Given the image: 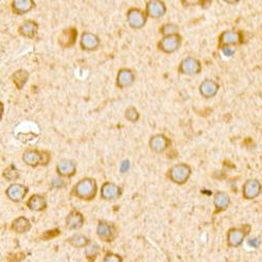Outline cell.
Listing matches in <instances>:
<instances>
[{"mask_svg":"<svg viewBox=\"0 0 262 262\" xmlns=\"http://www.w3.org/2000/svg\"><path fill=\"white\" fill-rule=\"evenodd\" d=\"M97 183L92 178H84L74 187V194L81 199H91L97 193Z\"/></svg>","mask_w":262,"mask_h":262,"instance_id":"6da1fadb","label":"cell"},{"mask_svg":"<svg viewBox=\"0 0 262 262\" xmlns=\"http://www.w3.org/2000/svg\"><path fill=\"white\" fill-rule=\"evenodd\" d=\"M192 173L191 167L187 164H176L172 166L168 171L167 176L174 184L177 185H184L186 184L188 179L190 178Z\"/></svg>","mask_w":262,"mask_h":262,"instance_id":"7a4b0ae2","label":"cell"},{"mask_svg":"<svg viewBox=\"0 0 262 262\" xmlns=\"http://www.w3.org/2000/svg\"><path fill=\"white\" fill-rule=\"evenodd\" d=\"M147 18L146 13L137 8L130 9L127 13V22L134 30H141L143 26H145Z\"/></svg>","mask_w":262,"mask_h":262,"instance_id":"3957f363","label":"cell"},{"mask_svg":"<svg viewBox=\"0 0 262 262\" xmlns=\"http://www.w3.org/2000/svg\"><path fill=\"white\" fill-rule=\"evenodd\" d=\"M158 48L166 54H172L179 48L181 45V37L177 35L165 36L158 42Z\"/></svg>","mask_w":262,"mask_h":262,"instance_id":"277c9868","label":"cell"},{"mask_svg":"<svg viewBox=\"0 0 262 262\" xmlns=\"http://www.w3.org/2000/svg\"><path fill=\"white\" fill-rule=\"evenodd\" d=\"M178 70L180 74L188 76L198 75L201 71V63L199 62V60L195 59L193 57H187L181 61Z\"/></svg>","mask_w":262,"mask_h":262,"instance_id":"5b68a950","label":"cell"},{"mask_svg":"<svg viewBox=\"0 0 262 262\" xmlns=\"http://www.w3.org/2000/svg\"><path fill=\"white\" fill-rule=\"evenodd\" d=\"M241 43V34L237 31H224L219 36V41H218V45L220 48L227 47V46H235Z\"/></svg>","mask_w":262,"mask_h":262,"instance_id":"8992f818","label":"cell"},{"mask_svg":"<svg viewBox=\"0 0 262 262\" xmlns=\"http://www.w3.org/2000/svg\"><path fill=\"white\" fill-rule=\"evenodd\" d=\"M262 185L258 179H247L242 187V195L245 199H255L260 195Z\"/></svg>","mask_w":262,"mask_h":262,"instance_id":"52a82bcc","label":"cell"},{"mask_svg":"<svg viewBox=\"0 0 262 262\" xmlns=\"http://www.w3.org/2000/svg\"><path fill=\"white\" fill-rule=\"evenodd\" d=\"M167 12V6L165 2L159 1V0H151L146 3V13L147 17L158 19L162 18Z\"/></svg>","mask_w":262,"mask_h":262,"instance_id":"ba28073f","label":"cell"},{"mask_svg":"<svg viewBox=\"0 0 262 262\" xmlns=\"http://www.w3.org/2000/svg\"><path fill=\"white\" fill-rule=\"evenodd\" d=\"M170 140L164 134H155L149 141L150 149L156 152V153H163L164 151L170 147Z\"/></svg>","mask_w":262,"mask_h":262,"instance_id":"9c48e42d","label":"cell"},{"mask_svg":"<svg viewBox=\"0 0 262 262\" xmlns=\"http://www.w3.org/2000/svg\"><path fill=\"white\" fill-rule=\"evenodd\" d=\"M122 188L113 183H105L101 189L102 198L106 200H113L119 198L122 195Z\"/></svg>","mask_w":262,"mask_h":262,"instance_id":"30bf717a","label":"cell"},{"mask_svg":"<svg viewBox=\"0 0 262 262\" xmlns=\"http://www.w3.org/2000/svg\"><path fill=\"white\" fill-rule=\"evenodd\" d=\"M135 80V75L134 72L128 69V68H123L118 72V76H116V85L120 88H126L134 83Z\"/></svg>","mask_w":262,"mask_h":262,"instance_id":"8fae6325","label":"cell"},{"mask_svg":"<svg viewBox=\"0 0 262 262\" xmlns=\"http://www.w3.org/2000/svg\"><path fill=\"white\" fill-rule=\"evenodd\" d=\"M218 90H219V85L217 82H215L214 80L206 79L203 80L199 86V92L202 97H205L207 99L215 97Z\"/></svg>","mask_w":262,"mask_h":262,"instance_id":"7c38bea8","label":"cell"},{"mask_svg":"<svg viewBox=\"0 0 262 262\" xmlns=\"http://www.w3.org/2000/svg\"><path fill=\"white\" fill-rule=\"evenodd\" d=\"M26 193H27V188L20 184H13L8 188V190H6V194H8L9 198L13 201L17 202L23 200Z\"/></svg>","mask_w":262,"mask_h":262,"instance_id":"4fadbf2b","label":"cell"},{"mask_svg":"<svg viewBox=\"0 0 262 262\" xmlns=\"http://www.w3.org/2000/svg\"><path fill=\"white\" fill-rule=\"evenodd\" d=\"M44 154H45L44 152L40 153V152L36 150H28L23 154V161L28 166H37L38 164L45 165V162L43 158L48 155H44Z\"/></svg>","mask_w":262,"mask_h":262,"instance_id":"5bb4252c","label":"cell"},{"mask_svg":"<svg viewBox=\"0 0 262 262\" xmlns=\"http://www.w3.org/2000/svg\"><path fill=\"white\" fill-rule=\"evenodd\" d=\"M76 169H77L76 163L70 161V159H61L57 166L58 173L61 174L62 176H67V177L74 175Z\"/></svg>","mask_w":262,"mask_h":262,"instance_id":"9a60e30c","label":"cell"},{"mask_svg":"<svg viewBox=\"0 0 262 262\" xmlns=\"http://www.w3.org/2000/svg\"><path fill=\"white\" fill-rule=\"evenodd\" d=\"M100 45V39L92 33H84L81 38V46L85 50H94Z\"/></svg>","mask_w":262,"mask_h":262,"instance_id":"2e32d148","label":"cell"},{"mask_svg":"<svg viewBox=\"0 0 262 262\" xmlns=\"http://www.w3.org/2000/svg\"><path fill=\"white\" fill-rule=\"evenodd\" d=\"M97 233L100 238H102L105 241H110L115 236V230L111 224H109L107 222L102 221L98 225Z\"/></svg>","mask_w":262,"mask_h":262,"instance_id":"e0dca14e","label":"cell"},{"mask_svg":"<svg viewBox=\"0 0 262 262\" xmlns=\"http://www.w3.org/2000/svg\"><path fill=\"white\" fill-rule=\"evenodd\" d=\"M249 233V231H244V229H232L228 233V241L232 246H237L241 244L243 238Z\"/></svg>","mask_w":262,"mask_h":262,"instance_id":"ac0fdd59","label":"cell"},{"mask_svg":"<svg viewBox=\"0 0 262 262\" xmlns=\"http://www.w3.org/2000/svg\"><path fill=\"white\" fill-rule=\"evenodd\" d=\"M77 31L75 28H68L64 30L59 37V43L64 47H69L76 42Z\"/></svg>","mask_w":262,"mask_h":262,"instance_id":"d6986e66","label":"cell"},{"mask_svg":"<svg viewBox=\"0 0 262 262\" xmlns=\"http://www.w3.org/2000/svg\"><path fill=\"white\" fill-rule=\"evenodd\" d=\"M231 202V198L229 194H227L225 192L219 191L215 194L214 197V206L216 208V211L218 212H220V211H223L227 209Z\"/></svg>","mask_w":262,"mask_h":262,"instance_id":"ffe728a7","label":"cell"},{"mask_svg":"<svg viewBox=\"0 0 262 262\" xmlns=\"http://www.w3.org/2000/svg\"><path fill=\"white\" fill-rule=\"evenodd\" d=\"M83 221H84V218H83L82 214L78 212V211H72V212L66 218L67 227L71 230L81 228L82 224H83Z\"/></svg>","mask_w":262,"mask_h":262,"instance_id":"44dd1931","label":"cell"},{"mask_svg":"<svg viewBox=\"0 0 262 262\" xmlns=\"http://www.w3.org/2000/svg\"><path fill=\"white\" fill-rule=\"evenodd\" d=\"M37 28H38L37 23L34 22V21L28 20L20 26L19 32L21 35L24 36V37L34 38V36L37 33Z\"/></svg>","mask_w":262,"mask_h":262,"instance_id":"7402d4cb","label":"cell"},{"mask_svg":"<svg viewBox=\"0 0 262 262\" xmlns=\"http://www.w3.org/2000/svg\"><path fill=\"white\" fill-rule=\"evenodd\" d=\"M27 206L33 211H42L46 207V200L40 195H34L27 201Z\"/></svg>","mask_w":262,"mask_h":262,"instance_id":"603a6c76","label":"cell"},{"mask_svg":"<svg viewBox=\"0 0 262 262\" xmlns=\"http://www.w3.org/2000/svg\"><path fill=\"white\" fill-rule=\"evenodd\" d=\"M31 229V223L25 217H19L16 220H14L12 224V230L17 233H24Z\"/></svg>","mask_w":262,"mask_h":262,"instance_id":"cb8c5ba5","label":"cell"},{"mask_svg":"<svg viewBox=\"0 0 262 262\" xmlns=\"http://www.w3.org/2000/svg\"><path fill=\"white\" fill-rule=\"evenodd\" d=\"M34 6L32 0H17L13 2V8L18 14H24L30 11Z\"/></svg>","mask_w":262,"mask_h":262,"instance_id":"d4e9b609","label":"cell"},{"mask_svg":"<svg viewBox=\"0 0 262 262\" xmlns=\"http://www.w3.org/2000/svg\"><path fill=\"white\" fill-rule=\"evenodd\" d=\"M14 83L17 85L19 89L22 88L28 79V72L26 70H18L12 76Z\"/></svg>","mask_w":262,"mask_h":262,"instance_id":"484cf974","label":"cell"},{"mask_svg":"<svg viewBox=\"0 0 262 262\" xmlns=\"http://www.w3.org/2000/svg\"><path fill=\"white\" fill-rule=\"evenodd\" d=\"M179 31L178 25L175 23H166L161 27V33L164 36H172V35H177Z\"/></svg>","mask_w":262,"mask_h":262,"instance_id":"4316f807","label":"cell"},{"mask_svg":"<svg viewBox=\"0 0 262 262\" xmlns=\"http://www.w3.org/2000/svg\"><path fill=\"white\" fill-rule=\"evenodd\" d=\"M69 242L76 247H83L88 243V239L83 235H75L69 239Z\"/></svg>","mask_w":262,"mask_h":262,"instance_id":"83f0119b","label":"cell"},{"mask_svg":"<svg viewBox=\"0 0 262 262\" xmlns=\"http://www.w3.org/2000/svg\"><path fill=\"white\" fill-rule=\"evenodd\" d=\"M125 118L129 121V122H137L140 119V113L139 111L136 110V108L132 107V106H130L126 109V111H125Z\"/></svg>","mask_w":262,"mask_h":262,"instance_id":"f1b7e54d","label":"cell"},{"mask_svg":"<svg viewBox=\"0 0 262 262\" xmlns=\"http://www.w3.org/2000/svg\"><path fill=\"white\" fill-rule=\"evenodd\" d=\"M4 177L10 179V180H14V179H16L19 177V172L14 169L13 167H11V168L6 169L4 171Z\"/></svg>","mask_w":262,"mask_h":262,"instance_id":"f546056e","label":"cell"},{"mask_svg":"<svg viewBox=\"0 0 262 262\" xmlns=\"http://www.w3.org/2000/svg\"><path fill=\"white\" fill-rule=\"evenodd\" d=\"M121 261L122 260L118 256V255H112V254L107 255V256L104 259V262H121Z\"/></svg>","mask_w":262,"mask_h":262,"instance_id":"4dcf8cb0","label":"cell"},{"mask_svg":"<svg viewBox=\"0 0 262 262\" xmlns=\"http://www.w3.org/2000/svg\"><path fill=\"white\" fill-rule=\"evenodd\" d=\"M222 50V53L224 56H227V57H232L233 55L235 54V49L233 48L232 46H227V47H222L221 48Z\"/></svg>","mask_w":262,"mask_h":262,"instance_id":"1f68e13d","label":"cell"},{"mask_svg":"<svg viewBox=\"0 0 262 262\" xmlns=\"http://www.w3.org/2000/svg\"><path fill=\"white\" fill-rule=\"evenodd\" d=\"M129 168H130V162L129 161H124L122 163V165H121V171L123 173H125V172H127L129 170Z\"/></svg>","mask_w":262,"mask_h":262,"instance_id":"d6a6232c","label":"cell"},{"mask_svg":"<svg viewBox=\"0 0 262 262\" xmlns=\"http://www.w3.org/2000/svg\"><path fill=\"white\" fill-rule=\"evenodd\" d=\"M249 244L254 246V247H257L260 244V241H259V239H257V238H253L249 241Z\"/></svg>","mask_w":262,"mask_h":262,"instance_id":"836d02e7","label":"cell"},{"mask_svg":"<svg viewBox=\"0 0 262 262\" xmlns=\"http://www.w3.org/2000/svg\"><path fill=\"white\" fill-rule=\"evenodd\" d=\"M2 113H3V105L0 103V120L2 118Z\"/></svg>","mask_w":262,"mask_h":262,"instance_id":"e575fe53","label":"cell"}]
</instances>
